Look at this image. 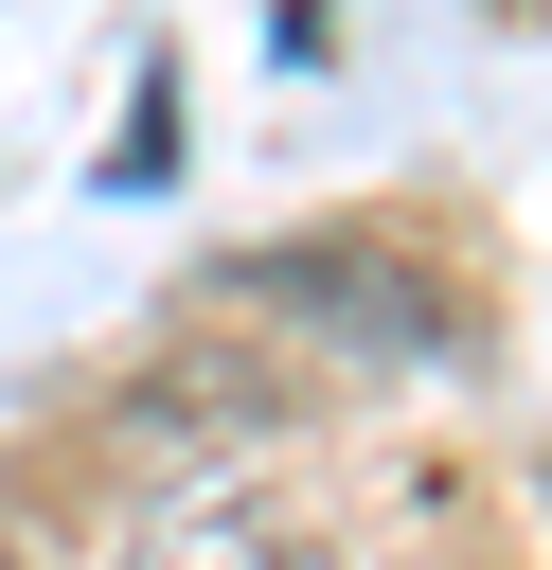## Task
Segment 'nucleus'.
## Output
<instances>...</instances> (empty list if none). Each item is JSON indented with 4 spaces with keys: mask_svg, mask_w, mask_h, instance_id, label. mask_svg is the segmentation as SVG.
<instances>
[{
    "mask_svg": "<svg viewBox=\"0 0 552 570\" xmlns=\"http://www.w3.org/2000/svg\"><path fill=\"white\" fill-rule=\"evenodd\" d=\"M125 570H338V534H303V517H267V499H196V517H160Z\"/></svg>",
    "mask_w": 552,
    "mask_h": 570,
    "instance_id": "1",
    "label": "nucleus"
},
{
    "mask_svg": "<svg viewBox=\"0 0 552 570\" xmlns=\"http://www.w3.org/2000/svg\"><path fill=\"white\" fill-rule=\"evenodd\" d=\"M0 570H18V552H0Z\"/></svg>",
    "mask_w": 552,
    "mask_h": 570,
    "instance_id": "2",
    "label": "nucleus"
}]
</instances>
